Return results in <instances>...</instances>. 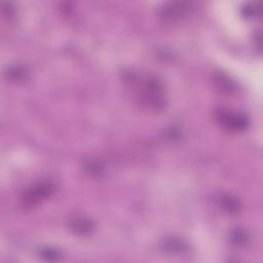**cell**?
I'll return each mask as SVG.
<instances>
[{
	"label": "cell",
	"mask_w": 263,
	"mask_h": 263,
	"mask_svg": "<svg viewBox=\"0 0 263 263\" xmlns=\"http://www.w3.org/2000/svg\"><path fill=\"white\" fill-rule=\"evenodd\" d=\"M124 81L136 89L138 99L145 107L158 111L165 106L164 87L158 77L154 75L141 76L129 72L124 74Z\"/></svg>",
	"instance_id": "1"
},
{
	"label": "cell",
	"mask_w": 263,
	"mask_h": 263,
	"mask_svg": "<svg viewBox=\"0 0 263 263\" xmlns=\"http://www.w3.org/2000/svg\"><path fill=\"white\" fill-rule=\"evenodd\" d=\"M55 186L50 181H40L27 188L20 196L18 203L24 210H31L41 201L51 196Z\"/></svg>",
	"instance_id": "2"
},
{
	"label": "cell",
	"mask_w": 263,
	"mask_h": 263,
	"mask_svg": "<svg viewBox=\"0 0 263 263\" xmlns=\"http://www.w3.org/2000/svg\"><path fill=\"white\" fill-rule=\"evenodd\" d=\"M215 116L220 125L230 132H242L249 126L248 117L233 110L220 108L216 111Z\"/></svg>",
	"instance_id": "3"
},
{
	"label": "cell",
	"mask_w": 263,
	"mask_h": 263,
	"mask_svg": "<svg viewBox=\"0 0 263 263\" xmlns=\"http://www.w3.org/2000/svg\"><path fill=\"white\" fill-rule=\"evenodd\" d=\"M189 8H190L189 2H184V1L168 2L161 7L159 14L163 21L172 22L183 16L188 11Z\"/></svg>",
	"instance_id": "4"
},
{
	"label": "cell",
	"mask_w": 263,
	"mask_h": 263,
	"mask_svg": "<svg viewBox=\"0 0 263 263\" xmlns=\"http://www.w3.org/2000/svg\"><path fill=\"white\" fill-rule=\"evenodd\" d=\"M216 202L224 212L232 215L236 214L240 208L238 200L226 193H219L216 195Z\"/></svg>",
	"instance_id": "5"
},
{
	"label": "cell",
	"mask_w": 263,
	"mask_h": 263,
	"mask_svg": "<svg viewBox=\"0 0 263 263\" xmlns=\"http://www.w3.org/2000/svg\"><path fill=\"white\" fill-rule=\"evenodd\" d=\"M4 76L9 81L22 82V81H26L29 78L30 71L27 67L23 65H15L7 68L4 73Z\"/></svg>",
	"instance_id": "6"
},
{
	"label": "cell",
	"mask_w": 263,
	"mask_h": 263,
	"mask_svg": "<svg viewBox=\"0 0 263 263\" xmlns=\"http://www.w3.org/2000/svg\"><path fill=\"white\" fill-rule=\"evenodd\" d=\"M70 227L71 229L79 234V235H86L90 233L93 229V225L90 220L85 219V218H75L70 222Z\"/></svg>",
	"instance_id": "7"
},
{
	"label": "cell",
	"mask_w": 263,
	"mask_h": 263,
	"mask_svg": "<svg viewBox=\"0 0 263 263\" xmlns=\"http://www.w3.org/2000/svg\"><path fill=\"white\" fill-rule=\"evenodd\" d=\"M214 83L219 89L224 92H231L236 88L235 83L232 82L230 78L223 73H216V75L214 76Z\"/></svg>",
	"instance_id": "8"
},
{
	"label": "cell",
	"mask_w": 263,
	"mask_h": 263,
	"mask_svg": "<svg viewBox=\"0 0 263 263\" xmlns=\"http://www.w3.org/2000/svg\"><path fill=\"white\" fill-rule=\"evenodd\" d=\"M231 242L236 247H242L248 241V234L242 229H234L230 234Z\"/></svg>",
	"instance_id": "9"
},
{
	"label": "cell",
	"mask_w": 263,
	"mask_h": 263,
	"mask_svg": "<svg viewBox=\"0 0 263 263\" xmlns=\"http://www.w3.org/2000/svg\"><path fill=\"white\" fill-rule=\"evenodd\" d=\"M242 14L243 16L247 17H253L255 15L259 14V8H258V4H247L243 8H242Z\"/></svg>",
	"instance_id": "10"
},
{
	"label": "cell",
	"mask_w": 263,
	"mask_h": 263,
	"mask_svg": "<svg viewBox=\"0 0 263 263\" xmlns=\"http://www.w3.org/2000/svg\"><path fill=\"white\" fill-rule=\"evenodd\" d=\"M41 256L44 257L45 259L47 260H57L59 259L60 257V254L57 250L54 249H50V248H46V249H43L41 251Z\"/></svg>",
	"instance_id": "11"
},
{
	"label": "cell",
	"mask_w": 263,
	"mask_h": 263,
	"mask_svg": "<svg viewBox=\"0 0 263 263\" xmlns=\"http://www.w3.org/2000/svg\"><path fill=\"white\" fill-rule=\"evenodd\" d=\"M86 165V170L88 173H90L91 175H99L101 172H102V167H101V164H99L98 162L96 161H89L88 163L85 164Z\"/></svg>",
	"instance_id": "12"
}]
</instances>
